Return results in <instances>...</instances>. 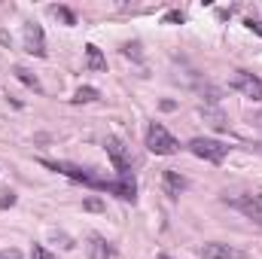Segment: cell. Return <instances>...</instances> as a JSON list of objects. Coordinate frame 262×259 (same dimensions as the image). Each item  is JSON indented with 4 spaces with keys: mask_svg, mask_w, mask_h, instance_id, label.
Returning <instances> with one entry per match:
<instances>
[{
    "mask_svg": "<svg viewBox=\"0 0 262 259\" xmlns=\"http://www.w3.org/2000/svg\"><path fill=\"white\" fill-rule=\"evenodd\" d=\"M201 256L204 259H250L244 250L232 247V244H220V241H210L201 247Z\"/></svg>",
    "mask_w": 262,
    "mask_h": 259,
    "instance_id": "9",
    "label": "cell"
},
{
    "mask_svg": "<svg viewBox=\"0 0 262 259\" xmlns=\"http://www.w3.org/2000/svg\"><path fill=\"white\" fill-rule=\"evenodd\" d=\"M156 259H174V256H168V253H162V256H156Z\"/></svg>",
    "mask_w": 262,
    "mask_h": 259,
    "instance_id": "23",
    "label": "cell"
},
{
    "mask_svg": "<svg viewBox=\"0 0 262 259\" xmlns=\"http://www.w3.org/2000/svg\"><path fill=\"white\" fill-rule=\"evenodd\" d=\"M43 165L52 168V171H61L70 180H79V183H85V186H92V189H101V183H104V180H98L89 168H79V165H70V162H43Z\"/></svg>",
    "mask_w": 262,
    "mask_h": 259,
    "instance_id": "3",
    "label": "cell"
},
{
    "mask_svg": "<svg viewBox=\"0 0 262 259\" xmlns=\"http://www.w3.org/2000/svg\"><path fill=\"white\" fill-rule=\"evenodd\" d=\"M25 52L37 55V58H43V55H46V37H43V28H40V25H34V21H28V25H25Z\"/></svg>",
    "mask_w": 262,
    "mask_h": 259,
    "instance_id": "8",
    "label": "cell"
},
{
    "mask_svg": "<svg viewBox=\"0 0 262 259\" xmlns=\"http://www.w3.org/2000/svg\"><path fill=\"white\" fill-rule=\"evenodd\" d=\"M85 64H89V70H107V58L95 43L85 46Z\"/></svg>",
    "mask_w": 262,
    "mask_h": 259,
    "instance_id": "12",
    "label": "cell"
},
{
    "mask_svg": "<svg viewBox=\"0 0 262 259\" xmlns=\"http://www.w3.org/2000/svg\"><path fill=\"white\" fill-rule=\"evenodd\" d=\"M52 15H58V18H61L64 25H76V15H73V12H70L67 6H52Z\"/></svg>",
    "mask_w": 262,
    "mask_h": 259,
    "instance_id": "15",
    "label": "cell"
},
{
    "mask_svg": "<svg viewBox=\"0 0 262 259\" xmlns=\"http://www.w3.org/2000/svg\"><path fill=\"white\" fill-rule=\"evenodd\" d=\"M186 149L198 156V159H204V162H210V165H220L226 156H229V143H223V140H216V137H192L189 143H186Z\"/></svg>",
    "mask_w": 262,
    "mask_h": 259,
    "instance_id": "1",
    "label": "cell"
},
{
    "mask_svg": "<svg viewBox=\"0 0 262 259\" xmlns=\"http://www.w3.org/2000/svg\"><path fill=\"white\" fill-rule=\"evenodd\" d=\"M247 28H250V31H256V34L262 37V21H259V18H247Z\"/></svg>",
    "mask_w": 262,
    "mask_h": 259,
    "instance_id": "20",
    "label": "cell"
},
{
    "mask_svg": "<svg viewBox=\"0 0 262 259\" xmlns=\"http://www.w3.org/2000/svg\"><path fill=\"white\" fill-rule=\"evenodd\" d=\"M31 259H55V256H52L43 244H34V247H31Z\"/></svg>",
    "mask_w": 262,
    "mask_h": 259,
    "instance_id": "16",
    "label": "cell"
},
{
    "mask_svg": "<svg viewBox=\"0 0 262 259\" xmlns=\"http://www.w3.org/2000/svg\"><path fill=\"white\" fill-rule=\"evenodd\" d=\"M226 201H229V207L244 213L250 223L262 226V195H238V198H226Z\"/></svg>",
    "mask_w": 262,
    "mask_h": 259,
    "instance_id": "4",
    "label": "cell"
},
{
    "mask_svg": "<svg viewBox=\"0 0 262 259\" xmlns=\"http://www.w3.org/2000/svg\"><path fill=\"white\" fill-rule=\"evenodd\" d=\"M137 49H140L137 43H125V46H122V52H125V55H134V58H140V52H137Z\"/></svg>",
    "mask_w": 262,
    "mask_h": 259,
    "instance_id": "19",
    "label": "cell"
},
{
    "mask_svg": "<svg viewBox=\"0 0 262 259\" xmlns=\"http://www.w3.org/2000/svg\"><path fill=\"white\" fill-rule=\"evenodd\" d=\"M15 76H18V79H21L28 89H34V92H43V89H40V82H37V76H34L28 67H15Z\"/></svg>",
    "mask_w": 262,
    "mask_h": 259,
    "instance_id": "14",
    "label": "cell"
},
{
    "mask_svg": "<svg viewBox=\"0 0 262 259\" xmlns=\"http://www.w3.org/2000/svg\"><path fill=\"white\" fill-rule=\"evenodd\" d=\"M98 98H101V92H98L95 85H79L76 95H73V104H92V101H98Z\"/></svg>",
    "mask_w": 262,
    "mask_h": 259,
    "instance_id": "13",
    "label": "cell"
},
{
    "mask_svg": "<svg viewBox=\"0 0 262 259\" xmlns=\"http://www.w3.org/2000/svg\"><path fill=\"white\" fill-rule=\"evenodd\" d=\"M104 149H107V156H110V162H113V168L119 174H131V156L119 137H107L104 140Z\"/></svg>",
    "mask_w": 262,
    "mask_h": 259,
    "instance_id": "6",
    "label": "cell"
},
{
    "mask_svg": "<svg viewBox=\"0 0 262 259\" xmlns=\"http://www.w3.org/2000/svg\"><path fill=\"white\" fill-rule=\"evenodd\" d=\"M232 89H235V92H241L244 98L262 101V79H259V76H253V73H247V70H238V73H235Z\"/></svg>",
    "mask_w": 262,
    "mask_h": 259,
    "instance_id": "7",
    "label": "cell"
},
{
    "mask_svg": "<svg viewBox=\"0 0 262 259\" xmlns=\"http://www.w3.org/2000/svg\"><path fill=\"white\" fill-rule=\"evenodd\" d=\"M189 183H186V177L180 174V171H174V168H168L165 174H162V189L168 198H180V192L186 189Z\"/></svg>",
    "mask_w": 262,
    "mask_h": 259,
    "instance_id": "10",
    "label": "cell"
},
{
    "mask_svg": "<svg viewBox=\"0 0 262 259\" xmlns=\"http://www.w3.org/2000/svg\"><path fill=\"white\" fill-rule=\"evenodd\" d=\"M116 250L104 235H89V259H113Z\"/></svg>",
    "mask_w": 262,
    "mask_h": 259,
    "instance_id": "11",
    "label": "cell"
},
{
    "mask_svg": "<svg viewBox=\"0 0 262 259\" xmlns=\"http://www.w3.org/2000/svg\"><path fill=\"white\" fill-rule=\"evenodd\" d=\"M85 210H92V213H101L104 210V201L101 198H85V204H82Z\"/></svg>",
    "mask_w": 262,
    "mask_h": 259,
    "instance_id": "18",
    "label": "cell"
},
{
    "mask_svg": "<svg viewBox=\"0 0 262 259\" xmlns=\"http://www.w3.org/2000/svg\"><path fill=\"white\" fill-rule=\"evenodd\" d=\"M0 259H21V253L12 247V250H0Z\"/></svg>",
    "mask_w": 262,
    "mask_h": 259,
    "instance_id": "21",
    "label": "cell"
},
{
    "mask_svg": "<svg viewBox=\"0 0 262 259\" xmlns=\"http://www.w3.org/2000/svg\"><path fill=\"white\" fill-rule=\"evenodd\" d=\"M15 204V192L12 189H0V207H12Z\"/></svg>",
    "mask_w": 262,
    "mask_h": 259,
    "instance_id": "17",
    "label": "cell"
},
{
    "mask_svg": "<svg viewBox=\"0 0 262 259\" xmlns=\"http://www.w3.org/2000/svg\"><path fill=\"white\" fill-rule=\"evenodd\" d=\"M146 149L156 153V156H174V153L180 149V140L165 128L162 122H152V125L146 128Z\"/></svg>",
    "mask_w": 262,
    "mask_h": 259,
    "instance_id": "2",
    "label": "cell"
},
{
    "mask_svg": "<svg viewBox=\"0 0 262 259\" xmlns=\"http://www.w3.org/2000/svg\"><path fill=\"white\" fill-rule=\"evenodd\" d=\"M101 189L122 198V201H134L137 198V180H134V174H119V180H104Z\"/></svg>",
    "mask_w": 262,
    "mask_h": 259,
    "instance_id": "5",
    "label": "cell"
},
{
    "mask_svg": "<svg viewBox=\"0 0 262 259\" xmlns=\"http://www.w3.org/2000/svg\"><path fill=\"white\" fill-rule=\"evenodd\" d=\"M165 21H183V12H168Z\"/></svg>",
    "mask_w": 262,
    "mask_h": 259,
    "instance_id": "22",
    "label": "cell"
}]
</instances>
